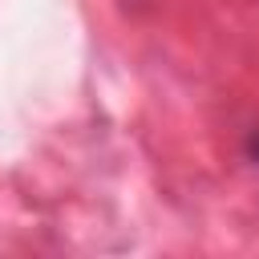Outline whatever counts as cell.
Instances as JSON below:
<instances>
[{
  "instance_id": "6da1fadb",
  "label": "cell",
  "mask_w": 259,
  "mask_h": 259,
  "mask_svg": "<svg viewBox=\"0 0 259 259\" xmlns=\"http://www.w3.org/2000/svg\"><path fill=\"white\" fill-rule=\"evenodd\" d=\"M251 154H255V158H259V134H255V138H251Z\"/></svg>"
}]
</instances>
